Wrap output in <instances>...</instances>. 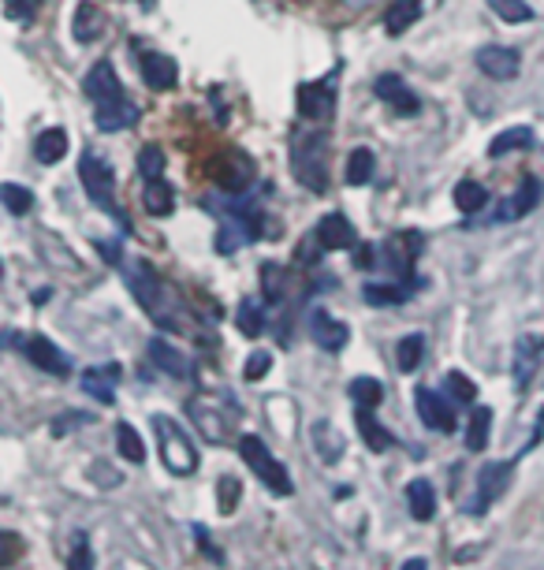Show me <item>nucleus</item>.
Instances as JSON below:
<instances>
[{"label":"nucleus","instance_id":"obj_41","mask_svg":"<svg viewBox=\"0 0 544 570\" xmlns=\"http://www.w3.org/2000/svg\"><path fill=\"white\" fill-rule=\"evenodd\" d=\"M138 176L150 179H164V150L161 145H142L138 150Z\"/></svg>","mask_w":544,"mask_h":570},{"label":"nucleus","instance_id":"obj_24","mask_svg":"<svg viewBox=\"0 0 544 570\" xmlns=\"http://www.w3.org/2000/svg\"><path fill=\"white\" fill-rule=\"evenodd\" d=\"M407 507H410V515L417 522H429L436 515V489H433V481L425 477H414L407 484Z\"/></svg>","mask_w":544,"mask_h":570},{"label":"nucleus","instance_id":"obj_1","mask_svg":"<svg viewBox=\"0 0 544 570\" xmlns=\"http://www.w3.org/2000/svg\"><path fill=\"white\" fill-rule=\"evenodd\" d=\"M291 172H295V179L306 190L325 194L328 190V135L325 131H299L291 138Z\"/></svg>","mask_w":544,"mask_h":570},{"label":"nucleus","instance_id":"obj_26","mask_svg":"<svg viewBox=\"0 0 544 570\" xmlns=\"http://www.w3.org/2000/svg\"><path fill=\"white\" fill-rule=\"evenodd\" d=\"M68 153V131L64 127H49L34 138V157L37 164H60V157Z\"/></svg>","mask_w":544,"mask_h":570},{"label":"nucleus","instance_id":"obj_47","mask_svg":"<svg viewBox=\"0 0 544 570\" xmlns=\"http://www.w3.org/2000/svg\"><path fill=\"white\" fill-rule=\"evenodd\" d=\"M268 369H272V354H268V351H254V354L246 358L243 376H246V380H261Z\"/></svg>","mask_w":544,"mask_h":570},{"label":"nucleus","instance_id":"obj_34","mask_svg":"<svg viewBox=\"0 0 544 570\" xmlns=\"http://www.w3.org/2000/svg\"><path fill=\"white\" fill-rule=\"evenodd\" d=\"M350 399H354V407H381L384 403V384L381 380H373V376H354L350 384H347Z\"/></svg>","mask_w":544,"mask_h":570},{"label":"nucleus","instance_id":"obj_32","mask_svg":"<svg viewBox=\"0 0 544 570\" xmlns=\"http://www.w3.org/2000/svg\"><path fill=\"white\" fill-rule=\"evenodd\" d=\"M444 395L451 399L455 407H470V403H477V384H474L466 373L448 369V373H444Z\"/></svg>","mask_w":544,"mask_h":570},{"label":"nucleus","instance_id":"obj_28","mask_svg":"<svg viewBox=\"0 0 544 570\" xmlns=\"http://www.w3.org/2000/svg\"><path fill=\"white\" fill-rule=\"evenodd\" d=\"M71 34H75V41H94V37H101V34H104V12L94 8L90 0H87V4H78V8H75V19H71Z\"/></svg>","mask_w":544,"mask_h":570},{"label":"nucleus","instance_id":"obj_45","mask_svg":"<svg viewBox=\"0 0 544 570\" xmlns=\"http://www.w3.org/2000/svg\"><path fill=\"white\" fill-rule=\"evenodd\" d=\"M82 425H94V414H87V410H68V414H60V417L53 421V436H68V433H75V429H82Z\"/></svg>","mask_w":544,"mask_h":570},{"label":"nucleus","instance_id":"obj_30","mask_svg":"<svg viewBox=\"0 0 544 570\" xmlns=\"http://www.w3.org/2000/svg\"><path fill=\"white\" fill-rule=\"evenodd\" d=\"M410 284H366L362 287V299L369 302V306H400V302H407L410 299Z\"/></svg>","mask_w":544,"mask_h":570},{"label":"nucleus","instance_id":"obj_53","mask_svg":"<svg viewBox=\"0 0 544 570\" xmlns=\"http://www.w3.org/2000/svg\"><path fill=\"white\" fill-rule=\"evenodd\" d=\"M4 548H8V552H4V563H15V556H19V552H15L19 541H15L12 533H4Z\"/></svg>","mask_w":544,"mask_h":570},{"label":"nucleus","instance_id":"obj_55","mask_svg":"<svg viewBox=\"0 0 544 570\" xmlns=\"http://www.w3.org/2000/svg\"><path fill=\"white\" fill-rule=\"evenodd\" d=\"M343 4H347V8H354V12H362V8H373L376 0H343Z\"/></svg>","mask_w":544,"mask_h":570},{"label":"nucleus","instance_id":"obj_52","mask_svg":"<svg viewBox=\"0 0 544 570\" xmlns=\"http://www.w3.org/2000/svg\"><path fill=\"white\" fill-rule=\"evenodd\" d=\"M544 440V410H540V417H537V425H533V436H530V443H526V448H522V451H533L537 448V443Z\"/></svg>","mask_w":544,"mask_h":570},{"label":"nucleus","instance_id":"obj_25","mask_svg":"<svg viewBox=\"0 0 544 570\" xmlns=\"http://www.w3.org/2000/svg\"><path fill=\"white\" fill-rule=\"evenodd\" d=\"M417 19H422V0H392V8L384 15V30L392 37H400L417 23Z\"/></svg>","mask_w":544,"mask_h":570},{"label":"nucleus","instance_id":"obj_43","mask_svg":"<svg viewBox=\"0 0 544 570\" xmlns=\"http://www.w3.org/2000/svg\"><path fill=\"white\" fill-rule=\"evenodd\" d=\"M68 570H94V548L87 533H75L71 537V552H68Z\"/></svg>","mask_w":544,"mask_h":570},{"label":"nucleus","instance_id":"obj_8","mask_svg":"<svg viewBox=\"0 0 544 570\" xmlns=\"http://www.w3.org/2000/svg\"><path fill=\"white\" fill-rule=\"evenodd\" d=\"M414 410H417V417H422L433 433H455V403L444 392L417 388L414 392Z\"/></svg>","mask_w":544,"mask_h":570},{"label":"nucleus","instance_id":"obj_7","mask_svg":"<svg viewBox=\"0 0 544 570\" xmlns=\"http://www.w3.org/2000/svg\"><path fill=\"white\" fill-rule=\"evenodd\" d=\"M422 235L417 231H395V235L384 243V265L388 272L400 284H410L414 287V261H417V250H422Z\"/></svg>","mask_w":544,"mask_h":570},{"label":"nucleus","instance_id":"obj_16","mask_svg":"<svg viewBox=\"0 0 544 570\" xmlns=\"http://www.w3.org/2000/svg\"><path fill=\"white\" fill-rule=\"evenodd\" d=\"M94 123L101 127V131H109V135L128 131V127L138 123V104H131L128 94L112 97V101H101V104H94Z\"/></svg>","mask_w":544,"mask_h":570},{"label":"nucleus","instance_id":"obj_35","mask_svg":"<svg viewBox=\"0 0 544 570\" xmlns=\"http://www.w3.org/2000/svg\"><path fill=\"white\" fill-rule=\"evenodd\" d=\"M116 448H120V458L135 462V467L145 458V443H142V436H138V429L131 425V421H120V425H116Z\"/></svg>","mask_w":544,"mask_h":570},{"label":"nucleus","instance_id":"obj_4","mask_svg":"<svg viewBox=\"0 0 544 570\" xmlns=\"http://www.w3.org/2000/svg\"><path fill=\"white\" fill-rule=\"evenodd\" d=\"M78 179L82 186H87V194L97 209H104V213H116L123 220V231H128V217L116 209V172H112V164H104L97 153H82L78 161Z\"/></svg>","mask_w":544,"mask_h":570},{"label":"nucleus","instance_id":"obj_6","mask_svg":"<svg viewBox=\"0 0 544 570\" xmlns=\"http://www.w3.org/2000/svg\"><path fill=\"white\" fill-rule=\"evenodd\" d=\"M336 90H340L336 71L325 75V78H317V82H302L299 94H295V101H299V116H302V120H313V123H317V120H328L332 109H336Z\"/></svg>","mask_w":544,"mask_h":570},{"label":"nucleus","instance_id":"obj_40","mask_svg":"<svg viewBox=\"0 0 544 570\" xmlns=\"http://www.w3.org/2000/svg\"><path fill=\"white\" fill-rule=\"evenodd\" d=\"M0 202H4V209L12 217H23V213H30L34 209V194L27 186H19V183H4L0 186Z\"/></svg>","mask_w":544,"mask_h":570},{"label":"nucleus","instance_id":"obj_13","mask_svg":"<svg viewBox=\"0 0 544 570\" xmlns=\"http://www.w3.org/2000/svg\"><path fill=\"white\" fill-rule=\"evenodd\" d=\"M23 351H27V358L41 373H49V376H68L71 373V358L60 351L53 340H45V335H27Z\"/></svg>","mask_w":544,"mask_h":570},{"label":"nucleus","instance_id":"obj_12","mask_svg":"<svg viewBox=\"0 0 544 570\" xmlns=\"http://www.w3.org/2000/svg\"><path fill=\"white\" fill-rule=\"evenodd\" d=\"M477 68H481V75H489L496 82H511L522 71V56L507 45H481L477 49Z\"/></svg>","mask_w":544,"mask_h":570},{"label":"nucleus","instance_id":"obj_48","mask_svg":"<svg viewBox=\"0 0 544 570\" xmlns=\"http://www.w3.org/2000/svg\"><path fill=\"white\" fill-rule=\"evenodd\" d=\"M4 8H8V19H30L37 12V0H4Z\"/></svg>","mask_w":544,"mask_h":570},{"label":"nucleus","instance_id":"obj_27","mask_svg":"<svg viewBox=\"0 0 544 570\" xmlns=\"http://www.w3.org/2000/svg\"><path fill=\"white\" fill-rule=\"evenodd\" d=\"M142 205H145V213L150 217H169L172 209H176V190L172 183H164V179H150L142 190Z\"/></svg>","mask_w":544,"mask_h":570},{"label":"nucleus","instance_id":"obj_15","mask_svg":"<svg viewBox=\"0 0 544 570\" xmlns=\"http://www.w3.org/2000/svg\"><path fill=\"white\" fill-rule=\"evenodd\" d=\"M213 179L227 190V194H246L250 179H254V164H250L243 153H224L213 161Z\"/></svg>","mask_w":544,"mask_h":570},{"label":"nucleus","instance_id":"obj_14","mask_svg":"<svg viewBox=\"0 0 544 570\" xmlns=\"http://www.w3.org/2000/svg\"><path fill=\"white\" fill-rule=\"evenodd\" d=\"M373 90H376V97L381 101H388L392 104V112H400V116H417L422 112V101H417V94L403 82V75H381L373 82Z\"/></svg>","mask_w":544,"mask_h":570},{"label":"nucleus","instance_id":"obj_36","mask_svg":"<svg viewBox=\"0 0 544 570\" xmlns=\"http://www.w3.org/2000/svg\"><path fill=\"white\" fill-rule=\"evenodd\" d=\"M422 358H425V335H417V332L403 335L400 347H395V362H400V369L414 373L417 366H422Z\"/></svg>","mask_w":544,"mask_h":570},{"label":"nucleus","instance_id":"obj_22","mask_svg":"<svg viewBox=\"0 0 544 570\" xmlns=\"http://www.w3.org/2000/svg\"><path fill=\"white\" fill-rule=\"evenodd\" d=\"M120 366L112 362V366H97V369H90L87 376H82V392H87L90 399H97L101 407H112L116 403V380H120Z\"/></svg>","mask_w":544,"mask_h":570},{"label":"nucleus","instance_id":"obj_54","mask_svg":"<svg viewBox=\"0 0 544 570\" xmlns=\"http://www.w3.org/2000/svg\"><path fill=\"white\" fill-rule=\"evenodd\" d=\"M400 570H429V559H422V556H417V559H407Z\"/></svg>","mask_w":544,"mask_h":570},{"label":"nucleus","instance_id":"obj_37","mask_svg":"<svg viewBox=\"0 0 544 570\" xmlns=\"http://www.w3.org/2000/svg\"><path fill=\"white\" fill-rule=\"evenodd\" d=\"M235 325L243 335H250V340H258V335L265 332V310L258 299H243L239 302V313H235Z\"/></svg>","mask_w":544,"mask_h":570},{"label":"nucleus","instance_id":"obj_49","mask_svg":"<svg viewBox=\"0 0 544 570\" xmlns=\"http://www.w3.org/2000/svg\"><path fill=\"white\" fill-rule=\"evenodd\" d=\"M194 541L202 544V556H205V559H213V563H224V556H220V548H217L213 541H209V533L202 530V525H194Z\"/></svg>","mask_w":544,"mask_h":570},{"label":"nucleus","instance_id":"obj_29","mask_svg":"<svg viewBox=\"0 0 544 570\" xmlns=\"http://www.w3.org/2000/svg\"><path fill=\"white\" fill-rule=\"evenodd\" d=\"M313 448H317V455L332 467V462L343 458L347 443H343V436L336 433V425H332V421H317V425H313Z\"/></svg>","mask_w":544,"mask_h":570},{"label":"nucleus","instance_id":"obj_18","mask_svg":"<svg viewBox=\"0 0 544 570\" xmlns=\"http://www.w3.org/2000/svg\"><path fill=\"white\" fill-rule=\"evenodd\" d=\"M145 354H150V362H153L161 373H169V376H176V380H186V376H191V358H186L176 343L161 340V335H153L150 347H145Z\"/></svg>","mask_w":544,"mask_h":570},{"label":"nucleus","instance_id":"obj_44","mask_svg":"<svg viewBox=\"0 0 544 570\" xmlns=\"http://www.w3.org/2000/svg\"><path fill=\"white\" fill-rule=\"evenodd\" d=\"M261 287H265V299L268 302H280L284 294H287V272L280 265H261Z\"/></svg>","mask_w":544,"mask_h":570},{"label":"nucleus","instance_id":"obj_51","mask_svg":"<svg viewBox=\"0 0 544 570\" xmlns=\"http://www.w3.org/2000/svg\"><path fill=\"white\" fill-rule=\"evenodd\" d=\"M97 250L104 253V261H109V265H123V250H120V243H116V239L97 243Z\"/></svg>","mask_w":544,"mask_h":570},{"label":"nucleus","instance_id":"obj_38","mask_svg":"<svg viewBox=\"0 0 544 570\" xmlns=\"http://www.w3.org/2000/svg\"><path fill=\"white\" fill-rule=\"evenodd\" d=\"M489 429H492V410L489 407H477L470 417V429H466V451H485L489 448Z\"/></svg>","mask_w":544,"mask_h":570},{"label":"nucleus","instance_id":"obj_50","mask_svg":"<svg viewBox=\"0 0 544 570\" xmlns=\"http://www.w3.org/2000/svg\"><path fill=\"white\" fill-rule=\"evenodd\" d=\"M354 265H359V268H373L376 265V246L373 243H359V246H354Z\"/></svg>","mask_w":544,"mask_h":570},{"label":"nucleus","instance_id":"obj_21","mask_svg":"<svg viewBox=\"0 0 544 570\" xmlns=\"http://www.w3.org/2000/svg\"><path fill=\"white\" fill-rule=\"evenodd\" d=\"M82 87H87V94H90L94 104L112 101V97H123V82H120V75H116V68H112L109 60H97Z\"/></svg>","mask_w":544,"mask_h":570},{"label":"nucleus","instance_id":"obj_5","mask_svg":"<svg viewBox=\"0 0 544 570\" xmlns=\"http://www.w3.org/2000/svg\"><path fill=\"white\" fill-rule=\"evenodd\" d=\"M515 477V458H499V462H485V467L477 470V500L466 503L470 515H485L489 507L507 492V484Z\"/></svg>","mask_w":544,"mask_h":570},{"label":"nucleus","instance_id":"obj_33","mask_svg":"<svg viewBox=\"0 0 544 570\" xmlns=\"http://www.w3.org/2000/svg\"><path fill=\"white\" fill-rule=\"evenodd\" d=\"M373 168H376L373 150L359 145V150H350V157H347V172H343V179H347L350 186H366V183L373 179Z\"/></svg>","mask_w":544,"mask_h":570},{"label":"nucleus","instance_id":"obj_20","mask_svg":"<svg viewBox=\"0 0 544 570\" xmlns=\"http://www.w3.org/2000/svg\"><path fill=\"white\" fill-rule=\"evenodd\" d=\"M142 82H145L150 90H157V94L172 90L176 82H179L176 60L164 56V53H145V56H142Z\"/></svg>","mask_w":544,"mask_h":570},{"label":"nucleus","instance_id":"obj_23","mask_svg":"<svg viewBox=\"0 0 544 570\" xmlns=\"http://www.w3.org/2000/svg\"><path fill=\"white\" fill-rule=\"evenodd\" d=\"M354 425H359V436L366 440L369 451H388L392 448V433L373 417V407H354Z\"/></svg>","mask_w":544,"mask_h":570},{"label":"nucleus","instance_id":"obj_39","mask_svg":"<svg viewBox=\"0 0 544 570\" xmlns=\"http://www.w3.org/2000/svg\"><path fill=\"white\" fill-rule=\"evenodd\" d=\"M485 202H489V190L481 183L463 179L455 186V209H458V213H477V209H485Z\"/></svg>","mask_w":544,"mask_h":570},{"label":"nucleus","instance_id":"obj_31","mask_svg":"<svg viewBox=\"0 0 544 570\" xmlns=\"http://www.w3.org/2000/svg\"><path fill=\"white\" fill-rule=\"evenodd\" d=\"M533 145V131L530 127H507L499 131L492 142H489V157H504V153H515V150H530Z\"/></svg>","mask_w":544,"mask_h":570},{"label":"nucleus","instance_id":"obj_9","mask_svg":"<svg viewBox=\"0 0 544 570\" xmlns=\"http://www.w3.org/2000/svg\"><path fill=\"white\" fill-rule=\"evenodd\" d=\"M540 358H544V335H518L515 354H511V373H515V388L518 392L530 388Z\"/></svg>","mask_w":544,"mask_h":570},{"label":"nucleus","instance_id":"obj_46","mask_svg":"<svg viewBox=\"0 0 544 570\" xmlns=\"http://www.w3.org/2000/svg\"><path fill=\"white\" fill-rule=\"evenodd\" d=\"M217 489H220V511H224V515H232V511H235V503H239V496H243V484H239V477L224 474Z\"/></svg>","mask_w":544,"mask_h":570},{"label":"nucleus","instance_id":"obj_3","mask_svg":"<svg viewBox=\"0 0 544 570\" xmlns=\"http://www.w3.org/2000/svg\"><path fill=\"white\" fill-rule=\"evenodd\" d=\"M239 455H243L246 467L258 474V481L272 496H291V492H295V484H291V474L284 470V462L272 455L258 436H239Z\"/></svg>","mask_w":544,"mask_h":570},{"label":"nucleus","instance_id":"obj_11","mask_svg":"<svg viewBox=\"0 0 544 570\" xmlns=\"http://www.w3.org/2000/svg\"><path fill=\"white\" fill-rule=\"evenodd\" d=\"M537 202H540V183H537V176H526V179L518 183L515 194H507V202L496 209L492 224H515L522 217H530L533 209H537Z\"/></svg>","mask_w":544,"mask_h":570},{"label":"nucleus","instance_id":"obj_42","mask_svg":"<svg viewBox=\"0 0 544 570\" xmlns=\"http://www.w3.org/2000/svg\"><path fill=\"white\" fill-rule=\"evenodd\" d=\"M489 8L504 19V23H530L533 19V8L526 4V0H489Z\"/></svg>","mask_w":544,"mask_h":570},{"label":"nucleus","instance_id":"obj_10","mask_svg":"<svg viewBox=\"0 0 544 570\" xmlns=\"http://www.w3.org/2000/svg\"><path fill=\"white\" fill-rule=\"evenodd\" d=\"M309 335H313V343H317L321 351H328V354H340L350 343V328L343 321H336L328 310H313L309 313Z\"/></svg>","mask_w":544,"mask_h":570},{"label":"nucleus","instance_id":"obj_2","mask_svg":"<svg viewBox=\"0 0 544 570\" xmlns=\"http://www.w3.org/2000/svg\"><path fill=\"white\" fill-rule=\"evenodd\" d=\"M153 433H157V448H161V462L169 467V474L176 477H191L198 470V448L191 443V436H186L172 417L164 414H153Z\"/></svg>","mask_w":544,"mask_h":570},{"label":"nucleus","instance_id":"obj_19","mask_svg":"<svg viewBox=\"0 0 544 570\" xmlns=\"http://www.w3.org/2000/svg\"><path fill=\"white\" fill-rule=\"evenodd\" d=\"M313 235H317L321 250H354L359 246V239H354V227L343 213H328L317 220V227H313Z\"/></svg>","mask_w":544,"mask_h":570},{"label":"nucleus","instance_id":"obj_17","mask_svg":"<svg viewBox=\"0 0 544 570\" xmlns=\"http://www.w3.org/2000/svg\"><path fill=\"white\" fill-rule=\"evenodd\" d=\"M186 414H191V421L202 429V436L209 443H224L227 433H232V421L220 417V410L213 403H205V399H191V403H186Z\"/></svg>","mask_w":544,"mask_h":570}]
</instances>
